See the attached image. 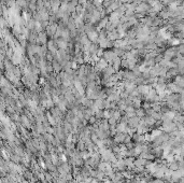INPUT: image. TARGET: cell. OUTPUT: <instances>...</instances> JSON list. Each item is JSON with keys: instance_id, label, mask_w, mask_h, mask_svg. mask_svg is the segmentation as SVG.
Instances as JSON below:
<instances>
[{"instance_id": "6da1fadb", "label": "cell", "mask_w": 184, "mask_h": 183, "mask_svg": "<svg viewBox=\"0 0 184 183\" xmlns=\"http://www.w3.org/2000/svg\"><path fill=\"white\" fill-rule=\"evenodd\" d=\"M170 168L172 170H177V169H178V165H177V163H172V164H171V166H170Z\"/></svg>"}]
</instances>
